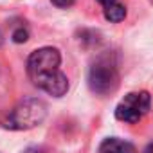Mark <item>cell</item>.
Segmentation results:
<instances>
[{"instance_id": "6da1fadb", "label": "cell", "mask_w": 153, "mask_h": 153, "mask_svg": "<svg viewBox=\"0 0 153 153\" xmlns=\"http://www.w3.org/2000/svg\"><path fill=\"white\" fill-rule=\"evenodd\" d=\"M61 56L54 47H42L27 59V74L31 81L43 92L61 97L68 90V79L59 68Z\"/></svg>"}, {"instance_id": "7a4b0ae2", "label": "cell", "mask_w": 153, "mask_h": 153, "mask_svg": "<svg viewBox=\"0 0 153 153\" xmlns=\"http://www.w3.org/2000/svg\"><path fill=\"white\" fill-rule=\"evenodd\" d=\"M88 85L92 92L99 96H106L114 92L119 85V70L114 56L110 52L101 54L90 67L88 72Z\"/></svg>"}, {"instance_id": "3957f363", "label": "cell", "mask_w": 153, "mask_h": 153, "mask_svg": "<svg viewBox=\"0 0 153 153\" xmlns=\"http://www.w3.org/2000/svg\"><path fill=\"white\" fill-rule=\"evenodd\" d=\"M47 115V106L40 99H25L9 114L6 126L11 130H29L38 126Z\"/></svg>"}, {"instance_id": "277c9868", "label": "cell", "mask_w": 153, "mask_h": 153, "mask_svg": "<svg viewBox=\"0 0 153 153\" xmlns=\"http://www.w3.org/2000/svg\"><path fill=\"white\" fill-rule=\"evenodd\" d=\"M151 106V97L148 92H130L115 108V117L123 123H139Z\"/></svg>"}, {"instance_id": "5b68a950", "label": "cell", "mask_w": 153, "mask_h": 153, "mask_svg": "<svg viewBox=\"0 0 153 153\" xmlns=\"http://www.w3.org/2000/svg\"><path fill=\"white\" fill-rule=\"evenodd\" d=\"M99 153H135V148L131 142L117 139V137H110L105 139L99 146Z\"/></svg>"}, {"instance_id": "8992f818", "label": "cell", "mask_w": 153, "mask_h": 153, "mask_svg": "<svg viewBox=\"0 0 153 153\" xmlns=\"http://www.w3.org/2000/svg\"><path fill=\"white\" fill-rule=\"evenodd\" d=\"M124 16H126V7H124L123 4H119V2L114 4V6L105 7V18H106L108 22L117 24V22H123Z\"/></svg>"}, {"instance_id": "52a82bcc", "label": "cell", "mask_w": 153, "mask_h": 153, "mask_svg": "<svg viewBox=\"0 0 153 153\" xmlns=\"http://www.w3.org/2000/svg\"><path fill=\"white\" fill-rule=\"evenodd\" d=\"M27 36H29V34H27V31H25L24 27H18V29L13 33V40H15L16 43H22V42H25V40H27Z\"/></svg>"}, {"instance_id": "ba28073f", "label": "cell", "mask_w": 153, "mask_h": 153, "mask_svg": "<svg viewBox=\"0 0 153 153\" xmlns=\"http://www.w3.org/2000/svg\"><path fill=\"white\" fill-rule=\"evenodd\" d=\"M52 4L58 7H68L72 4V0H52Z\"/></svg>"}, {"instance_id": "9c48e42d", "label": "cell", "mask_w": 153, "mask_h": 153, "mask_svg": "<svg viewBox=\"0 0 153 153\" xmlns=\"http://www.w3.org/2000/svg\"><path fill=\"white\" fill-rule=\"evenodd\" d=\"M97 2H99L103 7H108V6H114V4H117V0H97Z\"/></svg>"}, {"instance_id": "30bf717a", "label": "cell", "mask_w": 153, "mask_h": 153, "mask_svg": "<svg viewBox=\"0 0 153 153\" xmlns=\"http://www.w3.org/2000/svg\"><path fill=\"white\" fill-rule=\"evenodd\" d=\"M146 153H153V144H149V146H148V149H146Z\"/></svg>"}, {"instance_id": "8fae6325", "label": "cell", "mask_w": 153, "mask_h": 153, "mask_svg": "<svg viewBox=\"0 0 153 153\" xmlns=\"http://www.w3.org/2000/svg\"><path fill=\"white\" fill-rule=\"evenodd\" d=\"M0 45H2V33H0Z\"/></svg>"}]
</instances>
